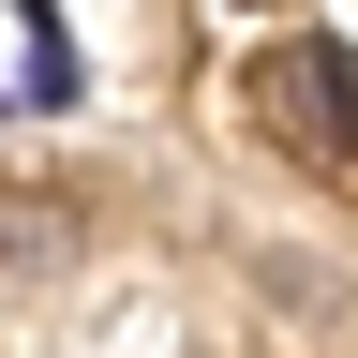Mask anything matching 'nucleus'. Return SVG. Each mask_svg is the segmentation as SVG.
<instances>
[{"instance_id": "nucleus-1", "label": "nucleus", "mask_w": 358, "mask_h": 358, "mask_svg": "<svg viewBox=\"0 0 358 358\" xmlns=\"http://www.w3.org/2000/svg\"><path fill=\"white\" fill-rule=\"evenodd\" d=\"M268 105H284V134H313L329 164H358V60H343V45H284Z\"/></svg>"}, {"instance_id": "nucleus-2", "label": "nucleus", "mask_w": 358, "mask_h": 358, "mask_svg": "<svg viewBox=\"0 0 358 358\" xmlns=\"http://www.w3.org/2000/svg\"><path fill=\"white\" fill-rule=\"evenodd\" d=\"M60 254H75V209H60V194L0 209V268H60Z\"/></svg>"}]
</instances>
